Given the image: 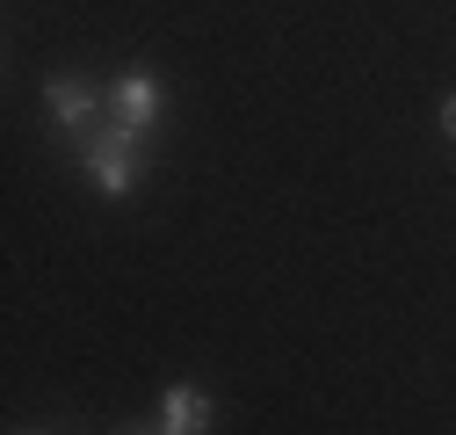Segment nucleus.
Segmentation results:
<instances>
[{"instance_id":"nucleus-4","label":"nucleus","mask_w":456,"mask_h":435,"mask_svg":"<svg viewBox=\"0 0 456 435\" xmlns=\"http://www.w3.org/2000/svg\"><path fill=\"white\" fill-rule=\"evenodd\" d=\"M217 428V399L203 385H167L159 392V435H203Z\"/></svg>"},{"instance_id":"nucleus-3","label":"nucleus","mask_w":456,"mask_h":435,"mask_svg":"<svg viewBox=\"0 0 456 435\" xmlns=\"http://www.w3.org/2000/svg\"><path fill=\"white\" fill-rule=\"evenodd\" d=\"M159 102H167V94H159V80H152L145 66H131V73L109 80V124H124V131H138V138H145V131L159 124Z\"/></svg>"},{"instance_id":"nucleus-6","label":"nucleus","mask_w":456,"mask_h":435,"mask_svg":"<svg viewBox=\"0 0 456 435\" xmlns=\"http://www.w3.org/2000/svg\"><path fill=\"white\" fill-rule=\"evenodd\" d=\"M124 435H159V428H124Z\"/></svg>"},{"instance_id":"nucleus-5","label":"nucleus","mask_w":456,"mask_h":435,"mask_svg":"<svg viewBox=\"0 0 456 435\" xmlns=\"http://www.w3.org/2000/svg\"><path fill=\"white\" fill-rule=\"evenodd\" d=\"M442 131H449V138H456V94H449V102H442Z\"/></svg>"},{"instance_id":"nucleus-1","label":"nucleus","mask_w":456,"mask_h":435,"mask_svg":"<svg viewBox=\"0 0 456 435\" xmlns=\"http://www.w3.org/2000/svg\"><path fill=\"white\" fill-rule=\"evenodd\" d=\"M80 168H87V182L102 189V196H124L131 182H138V131H124V124H94L87 138H80Z\"/></svg>"},{"instance_id":"nucleus-2","label":"nucleus","mask_w":456,"mask_h":435,"mask_svg":"<svg viewBox=\"0 0 456 435\" xmlns=\"http://www.w3.org/2000/svg\"><path fill=\"white\" fill-rule=\"evenodd\" d=\"M44 109H51V124L66 138H87L94 117H109V87H94L80 73H59V80H44Z\"/></svg>"}]
</instances>
